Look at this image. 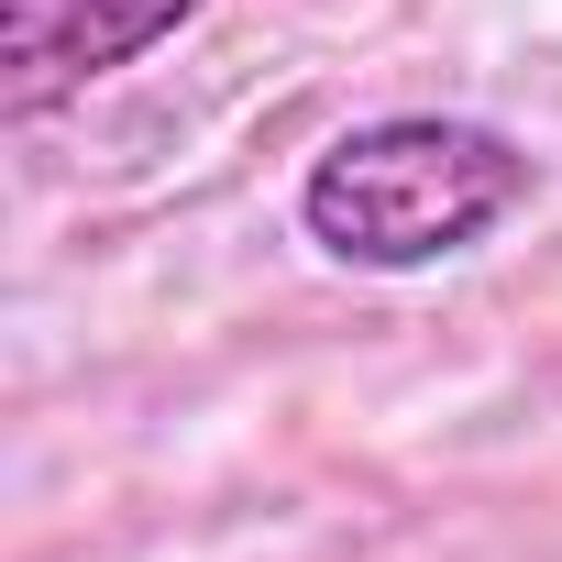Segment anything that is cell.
<instances>
[{"instance_id": "obj_1", "label": "cell", "mask_w": 562, "mask_h": 562, "mask_svg": "<svg viewBox=\"0 0 562 562\" xmlns=\"http://www.w3.org/2000/svg\"><path fill=\"white\" fill-rule=\"evenodd\" d=\"M529 188H540V166L507 122L386 111V122H353L310 155L299 232L353 276H430V265L474 254L485 232H507L529 210Z\"/></svg>"}, {"instance_id": "obj_2", "label": "cell", "mask_w": 562, "mask_h": 562, "mask_svg": "<svg viewBox=\"0 0 562 562\" xmlns=\"http://www.w3.org/2000/svg\"><path fill=\"white\" fill-rule=\"evenodd\" d=\"M199 12L210 0H0V111L45 122L56 100H89L100 78L144 67Z\"/></svg>"}]
</instances>
